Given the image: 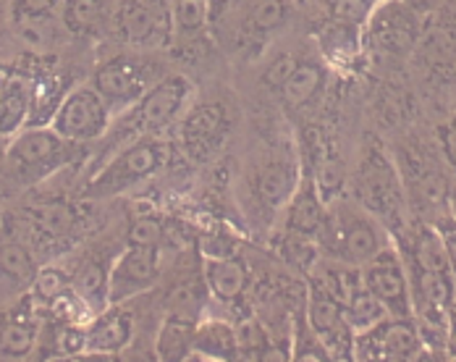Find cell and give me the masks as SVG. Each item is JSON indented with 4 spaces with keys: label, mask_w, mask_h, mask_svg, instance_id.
<instances>
[{
    "label": "cell",
    "mask_w": 456,
    "mask_h": 362,
    "mask_svg": "<svg viewBox=\"0 0 456 362\" xmlns=\"http://www.w3.org/2000/svg\"><path fill=\"white\" fill-rule=\"evenodd\" d=\"M320 242L330 258H338L352 266H365L383 247L391 244V231L357 200L338 194L325 205V226Z\"/></svg>",
    "instance_id": "cell-1"
},
{
    "label": "cell",
    "mask_w": 456,
    "mask_h": 362,
    "mask_svg": "<svg viewBox=\"0 0 456 362\" xmlns=\"http://www.w3.org/2000/svg\"><path fill=\"white\" fill-rule=\"evenodd\" d=\"M354 200L388 228L391 236L407 231L410 197H407L404 177L399 166L380 147H367L360 158L354 174Z\"/></svg>",
    "instance_id": "cell-2"
},
{
    "label": "cell",
    "mask_w": 456,
    "mask_h": 362,
    "mask_svg": "<svg viewBox=\"0 0 456 362\" xmlns=\"http://www.w3.org/2000/svg\"><path fill=\"white\" fill-rule=\"evenodd\" d=\"M71 144L53 127H29L8 142V166L21 184H37L71 160Z\"/></svg>",
    "instance_id": "cell-3"
},
{
    "label": "cell",
    "mask_w": 456,
    "mask_h": 362,
    "mask_svg": "<svg viewBox=\"0 0 456 362\" xmlns=\"http://www.w3.org/2000/svg\"><path fill=\"white\" fill-rule=\"evenodd\" d=\"M166 163V144L155 135L139 136L126 150H121L94 179L85 186V197L105 200L132 189L134 184L152 177Z\"/></svg>",
    "instance_id": "cell-4"
},
{
    "label": "cell",
    "mask_w": 456,
    "mask_h": 362,
    "mask_svg": "<svg viewBox=\"0 0 456 362\" xmlns=\"http://www.w3.org/2000/svg\"><path fill=\"white\" fill-rule=\"evenodd\" d=\"M155 66L147 61H139L134 55H116L105 63L97 66L94 71V90L102 95L108 103L110 113L129 111L134 103H139L150 87H155L160 79L155 77Z\"/></svg>",
    "instance_id": "cell-5"
},
{
    "label": "cell",
    "mask_w": 456,
    "mask_h": 362,
    "mask_svg": "<svg viewBox=\"0 0 456 362\" xmlns=\"http://www.w3.org/2000/svg\"><path fill=\"white\" fill-rule=\"evenodd\" d=\"M194 92V85L182 77V74H174V77H163L155 87H150L147 95L134 103L126 116H124V127L129 129V135L147 136L166 129L186 105L189 95Z\"/></svg>",
    "instance_id": "cell-6"
},
{
    "label": "cell",
    "mask_w": 456,
    "mask_h": 362,
    "mask_svg": "<svg viewBox=\"0 0 456 362\" xmlns=\"http://www.w3.org/2000/svg\"><path fill=\"white\" fill-rule=\"evenodd\" d=\"M110 108L94 85L71 90L58 105L50 127L69 142H92L110 127Z\"/></svg>",
    "instance_id": "cell-7"
},
{
    "label": "cell",
    "mask_w": 456,
    "mask_h": 362,
    "mask_svg": "<svg viewBox=\"0 0 456 362\" xmlns=\"http://www.w3.org/2000/svg\"><path fill=\"white\" fill-rule=\"evenodd\" d=\"M422 336L414 317H386L375 328L354 336V360H419Z\"/></svg>",
    "instance_id": "cell-8"
},
{
    "label": "cell",
    "mask_w": 456,
    "mask_h": 362,
    "mask_svg": "<svg viewBox=\"0 0 456 362\" xmlns=\"http://www.w3.org/2000/svg\"><path fill=\"white\" fill-rule=\"evenodd\" d=\"M362 268L365 286L386 305L391 317H411V286L410 271L404 266L402 252L394 247H383L375 258H370Z\"/></svg>",
    "instance_id": "cell-9"
},
{
    "label": "cell",
    "mask_w": 456,
    "mask_h": 362,
    "mask_svg": "<svg viewBox=\"0 0 456 362\" xmlns=\"http://www.w3.org/2000/svg\"><path fill=\"white\" fill-rule=\"evenodd\" d=\"M305 317L310 328L318 333V339L325 344L330 360H354V331L349 328L341 302L315 278H310L307 289V310Z\"/></svg>",
    "instance_id": "cell-10"
},
{
    "label": "cell",
    "mask_w": 456,
    "mask_h": 362,
    "mask_svg": "<svg viewBox=\"0 0 456 362\" xmlns=\"http://www.w3.org/2000/svg\"><path fill=\"white\" fill-rule=\"evenodd\" d=\"M160 278V255L155 247H126L108 271V302L124 305L152 289Z\"/></svg>",
    "instance_id": "cell-11"
},
{
    "label": "cell",
    "mask_w": 456,
    "mask_h": 362,
    "mask_svg": "<svg viewBox=\"0 0 456 362\" xmlns=\"http://www.w3.org/2000/svg\"><path fill=\"white\" fill-rule=\"evenodd\" d=\"M118 27L129 45H160L171 35V11L163 0H124Z\"/></svg>",
    "instance_id": "cell-12"
},
{
    "label": "cell",
    "mask_w": 456,
    "mask_h": 362,
    "mask_svg": "<svg viewBox=\"0 0 456 362\" xmlns=\"http://www.w3.org/2000/svg\"><path fill=\"white\" fill-rule=\"evenodd\" d=\"M87 331V350L90 355H116L129 347L134 336V317L121 305H108L92 317Z\"/></svg>",
    "instance_id": "cell-13"
},
{
    "label": "cell",
    "mask_w": 456,
    "mask_h": 362,
    "mask_svg": "<svg viewBox=\"0 0 456 362\" xmlns=\"http://www.w3.org/2000/svg\"><path fill=\"white\" fill-rule=\"evenodd\" d=\"M283 226H286L289 234H299V236L320 242L322 226H325V202L320 197L318 184H315L313 177H305L299 181L297 192L286 202Z\"/></svg>",
    "instance_id": "cell-14"
},
{
    "label": "cell",
    "mask_w": 456,
    "mask_h": 362,
    "mask_svg": "<svg viewBox=\"0 0 456 362\" xmlns=\"http://www.w3.org/2000/svg\"><path fill=\"white\" fill-rule=\"evenodd\" d=\"M224 132H226V111H224V105H218V103L200 105L183 119V147H186V152H191L197 158H205L224 139Z\"/></svg>",
    "instance_id": "cell-15"
},
{
    "label": "cell",
    "mask_w": 456,
    "mask_h": 362,
    "mask_svg": "<svg viewBox=\"0 0 456 362\" xmlns=\"http://www.w3.org/2000/svg\"><path fill=\"white\" fill-rule=\"evenodd\" d=\"M27 224H29L35 242L61 244L77 231L79 216H77L74 205H69L63 200H53V202H40V205L29 208L27 210Z\"/></svg>",
    "instance_id": "cell-16"
},
{
    "label": "cell",
    "mask_w": 456,
    "mask_h": 362,
    "mask_svg": "<svg viewBox=\"0 0 456 362\" xmlns=\"http://www.w3.org/2000/svg\"><path fill=\"white\" fill-rule=\"evenodd\" d=\"M372 19V35L380 45L388 50H402L411 43L414 37V16H411L410 5L402 0H388V3H378L375 11L370 13Z\"/></svg>",
    "instance_id": "cell-17"
},
{
    "label": "cell",
    "mask_w": 456,
    "mask_h": 362,
    "mask_svg": "<svg viewBox=\"0 0 456 362\" xmlns=\"http://www.w3.org/2000/svg\"><path fill=\"white\" fill-rule=\"evenodd\" d=\"M205 284L210 294L221 302H236L249 286V268L239 258H208L205 260Z\"/></svg>",
    "instance_id": "cell-18"
},
{
    "label": "cell",
    "mask_w": 456,
    "mask_h": 362,
    "mask_svg": "<svg viewBox=\"0 0 456 362\" xmlns=\"http://www.w3.org/2000/svg\"><path fill=\"white\" fill-rule=\"evenodd\" d=\"M186 360H236V333L224 320H205L194 331L191 352Z\"/></svg>",
    "instance_id": "cell-19"
},
{
    "label": "cell",
    "mask_w": 456,
    "mask_h": 362,
    "mask_svg": "<svg viewBox=\"0 0 456 362\" xmlns=\"http://www.w3.org/2000/svg\"><path fill=\"white\" fill-rule=\"evenodd\" d=\"M299 181H302L299 166L291 163V160L278 158V160L268 163L260 171V177H257V194H260V200L268 208L275 210V208H281V205H286L291 200V194L297 192Z\"/></svg>",
    "instance_id": "cell-20"
},
{
    "label": "cell",
    "mask_w": 456,
    "mask_h": 362,
    "mask_svg": "<svg viewBox=\"0 0 456 362\" xmlns=\"http://www.w3.org/2000/svg\"><path fill=\"white\" fill-rule=\"evenodd\" d=\"M200 320L183 316H166L160 331H158V341H155V355L163 362H182L191 352V341H194V331H197Z\"/></svg>",
    "instance_id": "cell-21"
},
{
    "label": "cell",
    "mask_w": 456,
    "mask_h": 362,
    "mask_svg": "<svg viewBox=\"0 0 456 362\" xmlns=\"http://www.w3.org/2000/svg\"><path fill=\"white\" fill-rule=\"evenodd\" d=\"M322 87H325V69L315 61H302L297 71L289 77V82L281 87V95H283L286 108L302 111L318 100Z\"/></svg>",
    "instance_id": "cell-22"
},
{
    "label": "cell",
    "mask_w": 456,
    "mask_h": 362,
    "mask_svg": "<svg viewBox=\"0 0 456 362\" xmlns=\"http://www.w3.org/2000/svg\"><path fill=\"white\" fill-rule=\"evenodd\" d=\"M32 85L24 77H13V82L0 92V136H13L29 121Z\"/></svg>",
    "instance_id": "cell-23"
},
{
    "label": "cell",
    "mask_w": 456,
    "mask_h": 362,
    "mask_svg": "<svg viewBox=\"0 0 456 362\" xmlns=\"http://www.w3.org/2000/svg\"><path fill=\"white\" fill-rule=\"evenodd\" d=\"M37 276L35 255L16 236H0V278L13 286H32Z\"/></svg>",
    "instance_id": "cell-24"
},
{
    "label": "cell",
    "mask_w": 456,
    "mask_h": 362,
    "mask_svg": "<svg viewBox=\"0 0 456 362\" xmlns=\"http://www.w3.org/2000/svg\"><path fill=\"white\" fill-rule=\"evenodd\" d=\"M341 308H344V317H346V323H349V328L354 333L370 331V328H375L378 323H383L388 317L386 305L367 286L357 289Z\"/></svg>",
    "instance_id": "cell-25"
},
{
    "label": "cell",
    "mask_w": 456,
    "mask_h": 362,
    "mask_svg": "<svg viewBox=\"0 0 456 362\" xmlns=\"http://www.w3.org/2000/svg\"><path fill=\"white\" fill-rule=\"evenodd\" d=\"M74 292L82 297V302L92 313H100L110 305L108 302V273L100 263H87L79 271V276L74 278Z\"/></svg>",
    "instance_id": "cell-26"
},
{
    "label": "cell",
    "mask_w": 456,
    "mask_h": 362,
    "mask_svg": "<svg viewBox=\"0 0 456 362\" xmlns=\"http://www.w3.org/2000/svg\"><path fill=\"white\" fill-rule=\"evenodd\" d=\"M236 333V360H260V352L271 344L268 328L257 317H244L233 325Z\"/></svg>",
    "instance_id": "cell-27"
},
{
    "label": "cell",
    "mask_w": 456,
    "mask_h": 362,
    "mask_svg": "<svg viewBox=\"0 0 456 362\" xmlns=\"http://www.w3.org/2000/svg\"><path fill=\"white\" fill-rule=\"evenodd\" d=\"M208 284L205 278L202 281H186L182 286H176L168 297V313L171 316H183L200 320L202 310H205V302H208Z\"/></svg>",
    "instance_id": "cell-28"
},
{
    "label": "cell",
    "mask_w": 456,
    "mask_h": 362,
    "mask_svg": "<svg viewBox=\"0 0 456 362\" xmlns=\"http://www.w3.org/2000/svg\"><path fill=\"white\" fill-rule=\"evenodd\" d=\"M35 339H37V328L32 323L11 320L0 325V355L13 358V360L27 358L35 350Z\"/></svg>",
    "instance_id": "cell-29"
},
{
    "label": "cell",
    "mask_w": 456,
    "mask_h": 362,
    "mask_svg": "<svg viewBox=\"0 0 456 362\" xmlns=\"http://www.w3.org/2000/svg\"><path fill=\"white\" fill-rule=\"evenodd\" d=\"M315 184H318L320 197L322 202L328 205L330 200H336L344 189V181H346V171H344V163L333 155V152H325L320 155L318 169H315Z\"/></svg>",
    "instance_id": "cell-30"
},
{
    "label": "cell",
    "mask_w": 456,
    "mask_h": 362,
    "mask_svg": "<svg viewBox=\"0 0 456 362\" xmlns=\"http://www.w3.org/2000/svg\"><path fill=\"white\" fill-rule=\"evenodd\" d=\"M210 19V0H174V21L182 35H197Z\"/></svg>",
    "instance_id": "cell-31"
},
{
    "label": "cell",
    "mask_w": 456,
    "mask_h": 362,
    "mask_svg": "<svg viewBox=\"0 0 456 362\" xmlns=\"http://www.w3.org/2000/svg\"><path fill=\"white\" fill-rule=\"evenodd\" d=\"M32 289H35L37 300H43L47 305H55L63 294L71 292V281H69V276L61 271V268L45 266V268H40L37 276H35Z\"/></svg>",
    "instance_id": "cell-32"
},
{
    "label": "cell",
    "mask_w": 456,
    "mask_h": 362,
    "mask_svg": "<svg viewBox=\"0 0 456 362\" xmlns=\"http://www.w3.org/2000/svg\"><path fill=\"white\" fill-rule=\"evenodd\" d=\"M289 19V0H260L249 16L255 32H273Z\"/></svg>",
    "instance_id": "cell-33"
},
{
    "label": "cell",
    "mask_w": 456,
    "mask_h": 362,
    "mask_svg": "<svg viewBox=\"0 0 456 362\" xmlns=\"http://www.w3.org/2000/svg\"><path fill=\"white\" fill-rule=\"evenodd\" d=\"M291 358L294 360H310V362H325L330 360L325 344L318 339V333L310 328L307 317L302 323V328L294 333V350H291Z\"/></svg>",
    "instance_id": "cell-34"
},
{
    "label": "cell",
    "mask_w": 456,
    "mask_h": 362,
    "mask_svg": "<svg viewBox=\"0 0 456 362\" xmlns=\"http://www.w3.org/2000/svg\"><path fill=\"white\" fill-rule=\"evenodd\" d=\"M166 239V226L152 216H139L126 231V244L132 247H160Z\"/></svg>",
    "instance_id": "cell-35"
},
{
    "label": "cell",
    "mask_w": 456,
    "mask_h": 362,
    "mask_svg": "<svg viewBox=\"0 0 456 362\" xmlns=\"http://www.w3.org/2000/svg\"><path fill=\"white\" fill-rule=\"evenodd\" d=\"M97 16H100V0H69L66 13H63L71 32L90 29L92 24L97 21Z\"/></svg>",
    "instance_id": "cell-36"
},
{
    "label": "cell",
    "mask_w": 456,
    "mask_h": 362,
    "mask_svg": "<svg viewBox=\"0 0 456 362\" xmlns=\"http://www.w3.org/2000/svg\"><path fill=\"white\" fill-rule=\"evenodd\" d=\"M378 3L380 0H333L330 13H333L336 21L360 27V24H365L367 19H370V13L375 11Z\"/></svg>",
    "instance_id": "cell-37"
},
{
    "label": "cell",
    "mask_w": 456,
    "mask_h": 362,
    "mask_svg": "<svg viewBox=\"0 0 456 362\" xmlns=\"http://www.w3.org/2000/svg\"><path fill=\"white\" fill-rule=\"evenodd\" d=\"M299 63H302V58H297L294 53H281L278 58H273L268 63V69L263 71V85L271 87V90H281L289 82V77L297 71Z\"/></svg>",
    "instance_id": "cell-38"
},
{
    "label": "cell",
    "mask_w": 456,
    "mask_h": 362,
    "mask_svg": "<svg viewBox=\"0 0 456 362\" xmlns=\"http://www.w3.org/2000/svg\"><path fill=\"white\" fill-rule=\"evenodd\" d=\"M438 142H441V150H444L449 169L456 174V116H452L446 124L438 127Z\"/></svg>",
    "instance_id": "cell-39"
},
{
    "label": "cell",
    "mask_w": 456,
    "mask_h": 362,
    "mask_svg": "<svg viewBox=\"0 0 456 362\" xmlns=\"http://www.w3.org/2000/svg\"><path fill=\"white\" fill-rule=\"evenodd\" d=\"M433 226L441 231L444 236V244H446V252H449V263H452V271L456 276V224L449 218V213H444L441 218L433 221Z\"/></svg>",
    "instance_id": "cell-40"
},
{
    "label": "cell",
    "mask_w": 456,
    "mask_h": 362,
    "mask_svg": "<svg viewBox=\"0 0 456 362\" xmlns=\"http://www.w3.org/2000/svg\"><path fill=\"white\" fill-rule=\"evenodd\" d=\"M55 5L58 0H16V13L21 19H43L47 13H53Z\"/></svg>",
    "instance_id": "cell-41"
},
{
    "label": "cell",
    "mask_w": 456,
    "mask_h": 362,
    "mask_svg": "<svg viewBox=\"0 0 456 362\" xmlns=\"http://www.w3.org/2000/svg\"><path fill=\"white\" fill-rule=\"evenodd\" d=\"M286 360H294V358H291V350H283V344H275V341H271V344L260 352V360L257 362H286Z\"/></svg>",
    "instance_id": "cell-42"
},
{
    "label": "cell",
    "mask_w": 456,
    "mask_h": 362,
    "mask_svg": "<svg viewBox=\"0 0 456 362\" xmlns=\"http://www.w3.org/2000/svg\"><path fill=\"white\" fill-rule=\"evenodd\" d=\"M13 77H16V71L11 66H0V92L13 82Z\"/></svg>",
    "instance_id": "cell-43"
},
{
    "label": "cell",
    "mask_w": 456,
    "mask_h": 362,
    "mask_svg": "<svg viewBox=\"0 0 456 362\" xmlns=\"http://www.w3.org/2000/svg\"><path fill=\"white\" fill-rule=\"evenodd\" d=\"M446 350H449L446 355L456 360V313L452 316V331H449V344H446Z\"/></svg>",
    "instance_id": "cell-44"
},
{
    "label": "cell",
    "mask_w": 456,
    "mask_h": 362,
    "mask_svg": "<svg viewBox=\"0 0 456 362\" xmlns=\"http://www.w3.org/2000/svg\"><path fill=\"white\" fill-rule=\"evenodd\" d=\"M446 210H449V218L456 224V184L449 186V197H446Z\"/></svg>",
    "instance_id": "cell-45"
},
{
    "label": "cell",
    "mask_w": 456,
    "mask_h": 362,
    "mask_svg": "<svg viewBox=\"0 0 456 362\" xmlns=\"http://www.w3.org/2000/svg\"><path fill=\"white\" fill-rule=\"evenodd\" d=\"M231 3H233V0H210V11H213V13H224Z\"/></svg>",
    "instance_id": "cell-46"
}]
</instances>
